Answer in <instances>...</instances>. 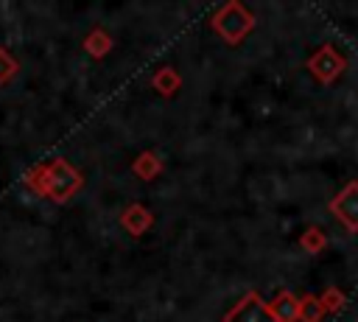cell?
<instances>
[{"label": "cell", "mask_w": 358, "mask_h": 322, "mask_svg": "<svg viewBox=\"0 0 358 322\" xmlns=\"http://www.w3.org/2000/svg\"><path fill=\"white\" fill-rule=\"evenodd\" d=\"M227 322H277V319H274L271 308H268L266 302H260V297L249 294V297L227 316Z\"/></svg>", "instance_id": "2"}, {"label": "cell", "mask_w": 358, "mask_h": 322, "mask_svg": "<svg viewBox=\"0 0 358 322\" xmlns=\"http://www.w3.org/2000/svg\"><path fill=\"white\" fill-rule=\"evenodd\" d=\"M249 25H252V20H249V14H246L241 6L224 8V14H218V20H215V28H218L229 42H238V39L249 31Z\"/></svg>", "instance_id": "1"}, {"label": "cell", "mask_w": 358, "mask_h": 322, "mask_svg": "<svg viewBox=\"0 0 358 322\" xmlns=\"http://www.w3.org/2000/svg\"><path fill=\"white\" fill-rule=\"evenodd\" d=\"M333 210H336L350 227H358V185H350V188L338 196V202L333 204Z\"/></svg>", "instance_id": "3"}, {"label": "cell", "mask_w": 358, "mask_h": 322, "mask_svg": "<svg viewBox=\"0 0 358 322\" xmlns=\"http://www.w3.org/2000/svg\"><path fill=\"white\" fill-rule=\"evenodd\" d=\"M271 314H274V319H277V322H291V319L299 314V305H296L288 294H280V297H277V302L271 305Z\"/></svg>", "instance_id": "4"}]
</instances>
